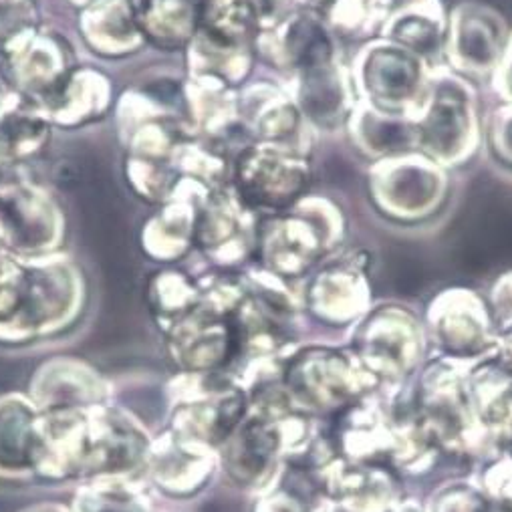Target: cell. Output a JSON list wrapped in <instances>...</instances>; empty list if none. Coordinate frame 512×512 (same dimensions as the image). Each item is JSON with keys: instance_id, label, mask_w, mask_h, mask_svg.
I'll return each instance as SVG.
<instances>
[{"instance_id": "cell-12", "label": "cell", "mask_w": 512, "mask_h": 512, "mask_svg": "<svg viewBox=\"0 0 512 512\" xmlns=\"http://www.w3.org/2000/svg\"><path fill=\"white\" fill-rule=\"evenodd\" d=\"M347 125L353 146L375 162L418 152L412 115L388 113L365 101H355Z\"/></svg>"}, {"instance_id": "cell-19", "label": "cell", "mask_w": 512, "mask_h": 512, "mask_svg": "<svg viewBox=\"0 0 512 512\" xmlns=\"http://www.w3.org/2000/svg\"><path fill=\"white\" fill-rule=\"evenodd\" d=\"M396 7L392 0H333L331 27L349 41H371L379 37Z\"/></svg>"}, {"instance_id": "cell-10", "label": "cell", "mask_w": 512, "mask_h": 512, "mask_svg": "<svg viewBox=\"0 0 512 512\" xmlns=\"http://www.w3.org/2000/svg\"><path fill=\"white\" fill-rule=\"evenodd\" d=\"M347 361L329 349H307L293 357L283 371V390L291 404L325 408L341 400L345 392Z\"/></svg>"}, {"instance_id": "cell-21", "label": "cell", "mask_w": 512, "mask_h": 512, "mask_svg": "<svg viewBox=\"0 0 512 512\" xmlns=\"http://www.w3.org/2000/svg\"><path fill=\"white\" fill-rule=\"evenodd\" d=\"M492 87L496 95L502 99V103L512 105V33L508 37V45L500 59V65L492 75Z\"/></svg>"}, {"instance_id": "cell-15", "label": "cell", "mask_w": 512, "mask_h": 512, "mask_svg": "<svg viewBox=\"0 0 512 512\" xmlns=\"http://www.w3.org/2000/svg\"><path fill=\"white\" fill-rule=\"evenodd\" d=\"M430 323L448 347L462 351L482 345L488 333V315L482 301L464 289L442 293L430 307Z\"/></svg>"}, {"instance_id": "cell-5", "label": "cell", "mask_w": 512, "mask_h": 512, "mask_svg": "<svg viewBox=\"0 0 512 512\" xmlns=\"http://www.w3.org/2000/svg\"><path fill=\"white\" fill-rule=\"evenodd\" d=\"M430 73V65L416 53L375 37L355 55L351 83L359 101L388 113L414 115L426 95Z\"/></svg>"}, {"instance_id": "cell-1", "label": "cell", "mask_w": 512, "mask_h": 512, "mask_svg": "<svg viewBox=\"0 0 512 512\" xmlns=\"http://www.w3.org/2000/svg\"><path fill=\"white\" fill-rule=\"evenodd\" d=\"M152 438L138 418L97 404L41 416L37 478L49 482L130 476L144 468Z\"/></svg>"}, {"instance_id": "cell-3", "label": "cell", "mask_w": 512, "mask_h": 512, "mask_svg": "<svg viewBox=\"0 0 512 512\" xmlns=\"http://www.w3.org/2000/svg\"><path fill=\"white\" fill-rule=\"evenodd\" d=\"M168 430L220 448L248 414V390L230 373L184 371L168 383Z\"/></svg>"}, {"instance_id": "cell-8", "label": "cell", "mask_w": 512, "mask_h": 512, "mask_svg": "<svg viewBox=\"0 0 512 512\" xmlns=\"http://www.w3.org/2000/svg\"><path fill=\"white\" fill-rule=\"evenodd\" d=\"M29 398L47 412L107 404L109 386L101 373L77 359H51L31 377Z\"/></svg>"}, {"instance_id": "cell-11", "label": "cell", "mask_w": 512, "mask_h": 512, "mask_svg": "<svg viewBox=\"0 0 512 512\" xmlns=\"http://www.w3.org/2000/svg\"><path fill=\"white\" fill-rule=\"evenodd\" d=\"M365 267V252L325 267L309 289L313 311L331 323H347L361 315L369 301Z\"/></svg>"}, {"instance_id": "cell-22", "label": "cell", "mask_w": 512, "mask_h": 512, "mask_svg": "<svg viewBox=\"0 0 512 512\" xmlns=\"http://www.w3.org/2000/svg\"><path fill=\"white\" fill-rule=\"evenodd\" d=\"M490 297H492V307H494L496 319L502 323H510L512 321V271L502 275L494 283Z\"/></svg>"}, {"instance_id": "cell-23", "label": "cell", "mask_w": 512, "mask_h": 512, "mask_svg": "<svg viewBox=\"0 0 512 512\" xmlns=\"http://www.w3.org/2000/svg\"><path fill=\"white\" fill-rule=\"evenodd\" d=\"M19 512H71V508L57 504V502H39V504H31Z\"/></svg>"}, {"instance_id": "cell-7", "label": "cell", "mask_w": 512, "mask_h": 512, "mask_svg": "<svg viewBox=\"0 0 512 512\" xmlns=\"http://www.w3.org/2000/svg\"><path fill=\"white\" fill-rule=\"evenodd\" d=\"M220 452L198 440L166 430L152 440L144 470L148 480L170 498H192L214 478Z\"/></svg>"}, {"instance_id": "cell-14", "label": "cell", "mask_w": 512, "mask_h": 512, "mask_svg": "<svg viewBox=\"0 0 512 512\" xmlns=\"http://www.w3.org/2000/svg\"><path fill=\"white\" fill-rule=\"evenodd\" d=\"M301 75V109L321 127H337L347 121L355 101L351 79L337 61L309 67Z\"/></svg>"}, {"instance_id": "cell-24", "label": "cell", "mask_w": 512, "mask_h": 512, "mask_svg": "<svg viewBox=\"0 0 512 512\" xmlns=\"http://www.w3.org/2000/svg\"><path fill=\"white\" fill-rule=\"evenodd\" d=\"M404 3H406V0H392V5H394L396 9H398L400 5H404Z\"/></svg>"}, {"instance_id": "cell-18", "label": "cell", "mask_w": 512, "mask_h": 512, "mask_svg": "<svg viewBox=\"0 0 512 512\" xmlns=\"http://www.w3.org/2000/svg\"><path fill=\"white\" fill-rule=\"evenodd\" d=\"M315 494V478L305 462H289L283 472L261 490L254 512H309Z\"/></svg>"}, {"instance_id": "cell-17", "label": "cell", "mask_w": 512, "mask_h": 512, "mask_svg": "<svg viewBox=\"0 0 512 512\" xmlns=\"http://www.w3.org/2000/svg\"><path fill=\"white\" fill-rule=\"evenodd\" d=\"M71 512H152V502L130 476L85 482L71 502Z\"/></svg>"}, {"instance_id": "cell-2", "label": "cell", "mask_w": 512, "mask_h": 512, "mask_svg": "<svg viewBox=\"0 0 512 512\" xmlns=\"http://www.w3.org/2000/svg\"><path fill=\"white\" fill-rule=\"evenodd\" d=\"M418 152L440 166L466 164L480 144V111L470 81L452 69H432L426 95L412 115Z\"/></svg>"}, {"instance_id": "cell-16", "label": "cell", "mask_w": 512, "mask_h": 512, "mask_svg": "<svg viewBox=\"0 0 512 512\" xmlns=\"http://www.w3.org/2000/svg\"><path fill=\"white\" fill-rule=\"evenodd\" d=\"M420 329L416 319L402 307H381L359 329V347L371 359L402 363L416 353Z\"/></svg>"}, {"instance_id": "cell-20", "label": "cell", "mask_w": 512, "mask_h": 512, "mask_svg": "<svg viewBox=\"0 0 512 512\" xmlns=\"http://www.w3.org/2000/svg\"><path fill=\"white\" fill-rule=\"evenodd\" d=\"M488 144L492 156L512 168V105H498L490 113L488 123Z\"/></svg>"}, {"instance_id": "cell-13", "label": "cell", "mask_w": 512, "mask_h": 512, "mask_svg": "<svg viewBox=\"0 0 512 512\" xmlns=\"http://www.w3.org/2000/svg\"><path fill=\"white\" fill-rule=\"evenodd\" d=\"M448 33V13L442 0H406L392 11L379 37L388 39L428 65L444 55Z\"/></svg>"}, {"instance_id": "cell-6", "label": "cell", "mask_w": 512, "mask_h": 512, "mask_svg": "<svg viewBox=\"0 0 512 512\" xmlns=\"http://www.w3.org/2000/svg\"><path fill=\"white\" fill-rule=\"evenodd\" d=\"M506 19L480 0H462L448 15L444 55L466 79H492L508 45Z\"/></svg>"}, {"instance_id": "cell-4", "label": "cell", "mask_w": 512, "mask_h": 512, "mask_svg": "<svg viewBox=\"0 0 512 512\" xmlns=\"http://www.w3.org/2000/svg\"><path fill=\"white\" fill-rule=\"evenodd\" d=\"M367 188L375 208L390 220L418 224L446 204L448 170L422 152H410L373 162Z\"/></svg>"}, {"instance_id": "cell-9", "label": "cell", "mask_w": 512, "mask_h": 512, "mask_svg": "<svg viewBox=\"0 0 512 512\" xmlns=\"http://www.w3.org/2000/svg\"><path fill=\"white\" fill-rule=\"evenodd\" d=\"M41 416L29 396H0V480L37 478Z\"/></svg>"}]
</instances>
